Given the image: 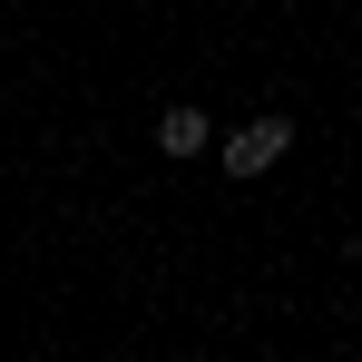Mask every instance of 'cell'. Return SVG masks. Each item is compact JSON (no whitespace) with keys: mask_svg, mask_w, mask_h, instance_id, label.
Returning a JSON list of instances; mask_svg holds the SVG:
<instances>
[{"mask_svg":"<svg viewBox=\"0 0 362 362\" xmlns=\"http://www.w3.org/2000/svg\"><path fill=\"white\" fill-rule=\"evenodd\" d=\"M284 147H294V118H284V108H264V118L226 127V177H264Z\"/></svg>","mask_w":362,"mask_h":362,"instance_id":"1","label":"cell"},{"mask_svg":"<svg viewBox=\"0 0 362 362\" xmlns=\"http://www.w3.org/2000/svg\"><path fill=\"white\" fill-rule=\"evenodd\" d=\"M206 147H216V127H206V108H157V157H206Z\"/></svg>","mask_w":362,"mask_h":362,"instance_id":"2","label":"cell"}]
</instances>
